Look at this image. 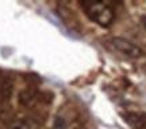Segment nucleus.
I'll return each mask as SVG.
<instances>
[{
    "label": "nucleus",
    "mask_w": 146,
    "mask_h": 129,
    "mask_svg": "<svg viewBox=\"0 0 146 129\" xmlns=\"http://www.w3.org/2000/svg\"><path fill=\"white\" fill-rule=\"evenodd\" d=\"M81 8L84 10L85 15L95 23H98L102 27H110L115 19V12L112 7L108 3L103 1H91V0H83Z\"/></svg>",
    "instance_id": "nucleus-1"
},
{
    "label": "nucleus",
    "mask_w": 146,
    "mask_h": 129,
    "mask_svg": "<svg viewBox=\"0 0 146 129\" xmlns=\"http://www.w3.org/2000/svg\"><path fill=\"white\" fill-rule=\"evenodd\" d=\"M111 45L116 51H119L120 54H123L126 57L133 58V59H137V58H141L143 55V50L141 47L133 43V42L127 41L125 38H120V36H114L111 39Z\"/></svg>",
    "instance_id": "nucleus-2"
},
{
    "label": "nucleus",
    "mask_w": 146,
    "mask_h": 129,
    "mask_svg": "<svg viewBox=\"0 0 146 129\" xmlns=\"http://www.w3.org/2000/svg\"><path fill=\"white\" fill-rule=\"evenodd\" d=\"M11 92H12V83L10 81H5L1 85V94H3V97H10Z\"/></svg>",
    "instance_id": "nucleus-3"
},
{
    "label": "nucleus",
    "mask_w": 146,
    "mask_h": 129,
    "mask_svg": "<svg viewBox=\"0 0 146 129\" xmlns=\"http://www.w3.org/2000/svg\"><path fill=\"white\" fill-rule=\"evenodd\" d=\"M53 128L54 129H66V121H65L62 117H56Z\"/></svg>",
    "instance_id": "nucleus-4"
},
{
    "label": "nucleus",
    "mask_w": 146,
    "mask_h": 129,
    "mask_svg": "<svg viewBox=\"0 0 146 129\" xmlns=\"http://www.w3.org/2000/svg\"><path fill=\"white\" fill-rule=\"evenodd\" d=\"M12 129H29V126H27L26 122H23V121H19V122H16V124L12 126Z\"/></svg>",
    "instance_id": "nucleus-5"
}]
</instances>
